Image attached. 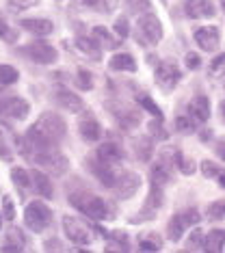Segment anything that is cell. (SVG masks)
Here are the masks:
<instances>
[{
  "mask_svg": "<svg viewBox=\"0 0 225 253\" xmlns=\"http://www.w3.org/2000/svg\"><path fill=\"white\" fill-rule=\"evenodd\" d=\"M67 132L65 122L59 117L56 113H44L39 115V119L35 122L26 132V143H24V156H33L39 149H48V147H56L63 136Z\"/></svg>",
  "mask_w": 225,
  "mask_h": 253,
  "instance_id": "obj_1",
  "label": "cell"
},
{
  "mask_svg": "<svg viewBox=\"0 0 225 253\" xmlns=\"http://www.w3.org/2000/svg\"><path fill=\"white\" fill-rule=\"evenodd\" d=\"M69 201H72L74 208L80 210L89 218H93V221H102V218H106L111 214L106 201L95 197V195H91V193H74V195H69Z\"/></svg>",
  "mask_w": 225,
  "mask_h": 253,
  "instance_id": "obj_2",
  "label": "cell"
},
{
  "mask_svg": "<svg viewBox=\"0 0 225 253\" xmlns=\"http://www.w3.org/2000/svg\"><path fill=\"white\" fill-rule=\"evenodd\" d=\"M24 223L31 232L42 234L52 223V210L45 204H42V201H31L24 210Z\"/></svg>",
  "mask_w": 225,
  "mask_h": 253,
  "instance_id": "obj_3",
  "label": "cell"
},
{
  "mask_svg": "<svg viewBox=\"0 0 225 253\" xmlns=\"http://www.w3.org/2000/svg\"><path fill=\"white\" fill-rule=\"evenodd\" d=\"M31 158H33V163L37 167H44V169H48L50 173H54V175H63L69 169L67 158L63 156L61 152H56V147L39 149V152H35Z\"/></svg>",
  "mask_w": 225,
  "mask_h": 253,
  "instance_id": "obj_4",
  "label": "cell"
},
{
  "mask_svg": "<svg viewBox=\"0 0 225 253\" xmlns=\"http://www.w3.org/2000/svg\"><path fill=\"white\" fill-rule=\"evenodd\" d=\"M135 37L141 42L143 45H156L163 37V26H160L158 18L154 13H145L141 15L136 22V31H135Z\"/></svg>",
  "mask_w": 225,
  "mask_h": 253,
  "instance_id": "obj_5",
  "label": "cell"
},
{
  "mask_svg": "<svg viewBox=\"0 0 225 253\" xmlns=\"http://www.w3.org/2000/svg\"><path fill=\"white\" fill-rule=\"evenodd\" d=\"M28 111L31 106L22 97H2L0 100V124L11 126L13 122H20L28 115Z\"/></svg>",
  "mask_w": 225,
  "mask_h": 253,
  "instance_id": "obj_6",
  "label": "cell"
},
{
  "mask_svg": "<svg viewBox=\"0 0 225 253\" xmlns=\"http://www.w3.org/2000/svg\"><path fill=\"white\" fill-rule=\"evenodd\" d=\"M63 229H65V236L72 243H76L80 247L91 245L93 243V234H91V227L87 225L85 221H78L76 216H63Z\"/></svg>",
  "mask_w": 225,
  "mask_h": 253,
  "instance_id": "obj_7",
  "label": "cell"
},
{
  "mask_svg": "<svg viewBox=\"0 0 225 253\" xmlns=\"http://www.w3.org/2000/svg\"><path fill=\"white\" fill-rule=\"evenodd\" d=\"M199 218H201V216H199L197 210H186V212H182V214L171 216L169 225H167V236H169V240L178 243V240L182 238V234L186 232V227L197 225Z\"/></svg>",
  "mask_w": 225,
  "mask_h": 253,
  "instance_id": "obj_8",
  "label": "cell"
},
{
  "mask_svg": "<svg viewBox=\"0 0 225 253\" xmlns=\"http://www.w3.org/2000/svg\"><path fill=\"white\" fill-rule=\"evenodd\" d=\"M156 83H158V87L163 89L165 93L176 89V84L180 83V70H178L176 63L173 61L160 63L158 70H156Z\"/></svg>",
  "mask_w": 225,
  "mask_h": 253,
  "instance_id": "obj_9",
  "label": "cell"
},
{
  "mask_svg": "<svg viewBox=\"0 0 225 253\" xmlns=\"http://www.w3.org/2000/svg\"><path fill=\"white\" fill-rule=\"evenodd\" d=\"M24 54L28 59H33L35 63H42V65H48V63H54L56 61V48H52L50 43H44V42H33L24 48Z\"/></svg>",
  "mask_w": 225,
  "mask_h": 253,
  "instance_id": "obj_10",
  "label": "cell"
},
{
  "mask_svg": "<svg viewBox=\"0 0 225 253\" xmlns=\"http://www.w3.org/2000/svg\"><path fill=\"white\" fill-rule=\"evenodd\" d=\"M163 201H165V195L160 191V186L152 184V191H149V197L145 199V206H143V210L132 218V223H141L143 218H154V214L160 210V206H163Z\"/></svg>",
  "mask_w": 225,
  "mask_h": 253,
  "instance_id": "obj_11",
  "label": "cell"
},
{
  "mask_svg": "<svg viewBox=\"0 0 225 253\" xmlns=\"http://www.w3.org/2000/svg\"><path fill=\"white\" fill-rule=\"evenodd\" d=\"M138 186H141V177L136 173H124L113 184V193H115V197H119V199H128L136 193Z\"/></svg>",
  "mask_w": 225,
  "mask_h": 253,
  "instance_id": "obj_12",
  "label": "cell"
},
{
  "mask_svg": "<svg viewBox=\"0 0 225 253\" xmlns=\"http://www.w3.org/2000/svg\"><path fill=\"white\" fill-rule=\"evenodd\" d=\"M195 42L199 43L201 50L215 52L219 48V28L217 26H201L195 31Z\"/></svg>",
  "mask_w": 225,
  "mask_h": 253,
  "instance_id": "obj_13",
  "label": "cell"
},
{
  "mask_svg": "<svg viewBox=\"0 0 225 253\" xmlns=\"http://www.w3.org/2000/svg\"><path fill=\"white\" fill-rule=\"evenodd\" d=\"M184 11H186V15L193 20L212 18V15H215V4H212L210 0H186Z\"/></svg>",
  "mask_w": 225,
  "mask_h": 253,
  "instance_id": "obj_14",
  "label": "cell"
},
{
  "mask_svg": "<svg viewBox=\"0 0 225 253\" xmlns=\"http://www.w3.org/2000/svg\"><path fill=\"white\" fill-rule=\"evenodd\" d=\"M20 26L28 33H35V35H50L54 31V24L44 18H24V20H20Z\"/></svg>",
  "mask_w": 225,
  "mask_h": 253,
  "instance_id": "obj_15",
  "label": "cell"
},
{
  "mask_svg": "<svg viewBox=\"0 0 225 253\" xmlns=\"http://www.w3.org/2000/svg\"><path fill=\"white\" fill-rule=\"evenodd\" d=\"M188 115H193L197 122H208L210 119V100L206 95H197L188 104Z\"/></svg>",
  "mask_w": 225,
  "mask_h": 253,
  "instance_id": "obj_16",
  "label": "cell"
},
{
  "mask_svg": "<svg viewBox=\"0 0 225 253\" xmlns=\"http://www.w3.org/2000/svg\"><path fill=\"white\" fill-rule=\"evenodd\" d=\"M56 102H59V104L65 108V111H69V113H80L85 108L83 100H80L76 93H72V91H65V89L56 91Z\"/></svg>",
  "mask_w": 225,
  "mask_h": 253,
  "instance_id": "obj_17",
  "label": "cell"
},
{
  "mask_svg": "<svg viewBox=\"0 0 225 253\" xmlns=\"http://www.w3.org/2000/svg\"><path fill=\"white\" fill-rule=\"evenodd\" d=\"M89 165H91V171L97 175V180H100L104 186L113 188V184L117 182L115 180V173H113V165L104 163V160H100V158H97V163H89Z\"/></svg>",
  "mask_w": 225,
  "mask_h": 253,
  "instance_id": "obj_18",
  "label": "cell"
},
{
  "mask_svg": "<svg viewBox=\"0 0 225 253\" xmlns=\"http://www.w3.org/2000/svg\"><path fill=\"white\" fill-rule=\"evenodd\" d=\"M97 158L108 165H115L124 158V152H121V147L117 143H104V145H100V149H97Z\"/></svg>",
  "mask_w": 225,
  "mask_h": 253,
  "instance_id": "obj_19",
  "label": "cell"
},
{
  "mask_svg": "<svg viewBox=\"0 0 225 253\" xmlns=\"http://www.w3.org/2000/svg\"><path fill=\"white\" fill-rule=\"evenodd\" d=\"M225 247V229H212L204 238V249L208 253H219Z\"/></svg>",
  "mask_w": 225,
  "mask_h": 253,
  "instance_id": "obj_20",
  "label": "cell"
},
{
  "mask_svg": "<svg viewBox=\"0 0 225 253\" xmlns=\"http://www.w3.org/2000/svg\"><path fill=\"white\" fill-rule=\"evenodd\" d=\"M108 67L115 72H136V61L130 54H115L108 63Z\"/></svg>",
  "mask_w": 225,
  "mask_h": 253,
  "instance_id": "obj_21",
  "label": "cell"
},
{
  "mask_svg": "<svg viewBox=\"0 0 225 253\" xmlns=\"http://www.w3.org/2000/svg\"><path fill=\"white\" fill-rule=\"evenodd\" d=\"M80 134H83V139L85 141H97L102 136V128H100V124L95 122V119H83L80 122Z\"/></svg>",
  "mask_w": 225,
  "mask_h": 253,
  "instance_id": "obj_22",
  "label": "cell"
},
{
  "mask_svg": "<svg viewBox=\"0 0 225 253\" xmlns=\"http://www.w3.org/2000/svg\"><path fill=\"white\" fill-rule=\"evenodd\" d=\"M76 45H78L80 52H85L87 56H89V59L100 61L102 50H100V43H97L95 39H85V37H80V39H76Z\"/></svg>",
  "mask_w": 225,
  "mask_h": 253,
  "instance_id": "obj_23",
  "label": "cell"
},
{
  "mask_svg": "<svg viewBox=\"0 0 225 253\" xmlns=\"http://www.w3.org/2000/svg\"><path fill=\"white\" fill-rule=\"evenodd\" d=\"M93 39L102 45V48H117V43L121 42V39H115V35H111L108 28H104V26L93 28Z\"/></svg>",
  "mask_w": 225,
  "mask_h": 253,
  "instance_id": "obj_24",
  "label": "cell"
},
{
  "mask_svg": "<svg viewBox=\"0 0 225 253\" xmlns=\"http://www.w3.org/2000/svg\"><path fill=\"white\" fill-rule=\"evenodd\" d=\"M167 165L165 160L163 163H156L152 167V171H149V180H152V184H156V186H165L167 182H169V171H167Z\"/></svg>",
  "mask_w": 225,
  "mask_h": 253,
  "instance_id": "obj_25",
  "label": "cell"
},
{
  "mask_svg": "<svg viewBox=\"0 0 225 253\" xmlns=\"http://www.w3.org/2000/svg\"><path fill=\"white\" fill-rule=\"evenodd\" d=\"M33 182H35V188H37L39 195L52 197V184L48 180V175H44L42 171H33Z\"/></svg>",
  "mask_w": 225,
  "mask_h": 253,
  "instance_id": "obj_26",
  "label": "cell"
},
{
  "mask_svg": "<svg viewBox=\"0 0 225 253\" xmlns=\"http://www.w3.org/2000/svg\"><path fill=\"white\" fill-rule=\"evenodd\" d=\"M176 130L182 132V134H193V132L197 130V119H195L193 115H180V117L176 119Z\"/></svg>",
  "mask_w": 225,
  "mask_h": 253,
  "instance_id": "obj_27",
  "label": "cell"
},
{
  "mask_svg": "<svg viewBox=\"0 0 225 253\" xmlns=\"http://www.w3.org/2000/svg\"><path fill=\"white\" fill-rule=\"evenodd\" d=\"M135 152H136V158L138 160H149L152 158V141L147 139V136H141V139L135 141Z\"/></svg>",
  "mask_w": 225,
  "mask_h": 253,
  "instance_id": "obj_28",
  "label": "cell"
},
{
  "mask_svg": "<svg viewBox=\"0 0 225 253\" xmlns=\"http://www.w3.org/2000/svg\"><path fill=\"white\" fill-rule=\"evenodd\" d=\"M11 180L20 191H26L28 186H31V175L26 173V169H22V167H13L11 169Z\"/></svg>",
  "mask_w": 225,
  "mask_h": 253,
  "instance_id": "obj_29",
  "label": "cell"
},
{
  "mask_svg": "<svg viewBox=\"0 0 225 253\" xmlns=\"http://www.w3.org/2000/svg\"><path fill=\"white\" fill-rule=\"evenodd\" d=\"M160 247H163V240H160L158 234L143 236L141 243H138V249L141 251H160Z\"/></svg>",
  "mask_w": 225,
  "mask_h": 253,
  "instance_id": "obj_30",
  "label": "cell"
},
{
  "mask_svg": "<svg viewBox=\"0 0 225 253\" xmlns=\"http://www.w3.org/2000/svg\"><path fill=\"white\" fill-rule=\"evenodd\" d=\"M117 122H119V126H121L124 130H132V128H136V126L141 124V115L126 111V113H121L119 117H117Z\"/></svg>",
  "mask_w": 225,
  "mask_h": 253,
  "instance_id": "obj_31",
  "label": "cell"
},
{
  "mask_svg": "<svg viewBox=\"0 0 225 253\" xmlns=\"http://www.w3.org/2000/svg\"><path fill=\"white\" fill-rule=\"evenodd\" d=\"M136 100H138V104H141L149 115H154L156 119H163V113H160V108L154 104V100L149 97L147 93H136Z\"/></svg>",
  "mask_w": 225,
  "mask_h": 253,
  "instance_id": "obj_32",
  "label": "cell"
},
{
  "mask_svg": "<svg viewBox=\"0 0 225 253\" xmlns=\"http://www.w3.org/2000/svg\"><path fill=\"white\" fill-rule=\"evenodd\" d=\"M17 78H20V74H17L15 67L0 63V84H13L17 83Z\"/></svg>",
  "mask_w": 225,
  "mask_h": 253,
  "instance_id": "obj_33",
  "label": "cell"
},
{
  "mask_svg": "<svg viewBox=\"0 0 225 253\" xmlns=\"http://www.w3.org/2000/svg\"><path fill=\"white\" fill-rule=\"evenodd\" d=\"M76 84L83 91H91L93 89V78H91V74L89 72H85V70H80L76 74Z\"/></svg>",
  "mask_w": 225,
  "mask_h": 253,
  "instance_id": "obj_34",
  "label": "cell"
},
{
  "mask_svg": "<svg viewBox=\"0 0 225 253\" xmlns=\"http://www.w3.org/2000/svg\"><path fill=\"white\" fill-rule=\"evenodd\" d=\"M113 31L117 33L119 39H126V37H128V33H130V28H128V18H119L117 22H115Z\"/></svg>",
  "mask_w": 225,
  "mask_h": 253,
  "instance_id": "obj_35",
  "label": "cell"
},
{
  "mask_svg": "<svg viewBox=\"0 0 225 253\" xmlns=\"http://www.w3.org/2000/svg\"><path fill=\"white\" fill-rule=\"evenodd\" d=\"M208 216L210 218H223L225 216V201H215V204H210Z\"/></svg>",
  "mask_w": 225,
  "mask_h": 253,
  "instance_id": "obj_36",
  "label": "cell"
},
{
  "mask_svg": "<svg viewBox=\"0 0 225 253\" xmlns=\"http://www.w3.org/2000/svg\"><path fill=\"white\" fill-rule=\"evenodd\" d=\"M11 158H13V154H11V149H9L7 136H4V134H2V130H0V160H4V163H9Z\"/></svg>",
  "mask_w": 225,
  "mask_h": 253,
  "instance_id": "obj_37",
  "label": "cell"
},
{
  "mask_svg": "<svg viewBox=\"0 0 225 253\" xmlns=\"http://www.w3.org/2000/svg\"><path fill=\"white\" fill-rule=\"evenodd\" d=\"M199 167H201V173H204L206 177H217L219 171H221V167H217L215 163H210V160H204Z\"/></svg>",
  "mask_w": 225,
  "mask_h": 253,
  "instance_id": "obj_38",
  "label": "cell"
},
{
  "mask_svg": "<svg viewBox=\"0 0 225 253\" xmlns=\"http://www.w3.org/2000/svg\"><path fill=\"white\" fill-rule=\"evenodd\" d=\"M0 39H7V42H15L17 39V33H11V28L2 20V15H0Z\"/></svg>",
  "mask_w": 225,
  "mask_h": 253,
  "instance_id": "obj_39",
  "label": "cell"
},
{
  "mask_svg": "<svg viewBox=\"0 0 225 253\" xmlns=\"http://www.w3.org/2000/svg\"><path fill=\"white\" fill-rule=\"evenodd\" d=\"M2 216L7 218V221H13V216H15V206H13V201H11V197L2 199Z\"/></svg>",
  "mask_w": 225,
  "mask_h": 253,
  "instance_id": "obj_40",
  "label": "cell"
},
{
  "mask_svg": "<svg viewBox=\"0 0 225 253\" xmlns=\"http://www.w3.org/2000/svg\"><path fill=\"white\" fill-rule=\"evenodd\" d=\"M160 124H163V119H156V122H152L147 126V128L154 132L156 139H167V130H163V126H160Z\"/></svg>",
  "mask_w": 225,
  "mask_h": 253,
  "instance_id": "obj_41",
  "label": "cell"
},
{
  "mask_svg": "<svg viewBox=\"0 0 225 253\" xmlns=\"http://www.w3.org/2000/svg\"><path fill=\"white\" fill-rule=\"evenodd\" d=\"M128 7L135 13H143V11L149 9V0H128Z\"/></svg>",
  "mask_w": 225,
  "mask_h": 253,
  "instance_id": "obj_42",
  "label": "cell"
},
{
  "mask_svg": "<svg viewBox=\"0 0 225 253\" xmlns=\"http://www.w3.org/2000/svg\"><path fill=\"white\" fill-rule=\"evenodd\" d=\"M188 247L190 249H195V247H204V232H201V229H195V232L190 234Z\"/></svg>",
  "mask_w": 225,
  "mask_h": 253,
  "instance_id": "obj_43",
  "label": "cell"
},
{
  "mask_svg": "<svg viewBox=\"0 0 225 253\" xmlns=\"http://www.w3.org/2000/svg\"><path fill=\"white\" fill-rule=\"evenodd\" d=\"M33 4H37V0H9V7L15 11L28 9V7H33Z\"/></svg>",
  "mask_w": 225,
  "mask_h": 253,
  "instance_id": "obj_44",
  "label": "cell"
},
{
  "mask_svg": "<svg viewBox=\"0 0 225 253\" xmlns=\"http://www.w3.org/2000/svg\"><path fill=\"white\" fill-rule=\"evenodd\" d=\"M199 54H195V52H188L186 54V67H188V70H197V67H199Z\"/></svg>",
  "mask_w": 225,
  "mask_h": 253,
  "instance_id": "obj_45",
  "label": "cell"
},
{
  "mask_svg": "<svg viewBox=\"0 0 225 253\" xmlns=\"http://www.w3.org/2000/svg\"><path fill=\"white\" fill-rule=\"evenodd\" d=\"M223 65H225V54H221V56H217L215 61H212V74H217V72H221L223 70Z\"/></svg>",
  "mask_w": 225,
  "mask_h": 253,
  "instance_id": "obj_46",
  "label": "cell"
},
{
  "mask_svg": "<svg viewBox=\"0 0 225 253\" xmlns=\"http://www.w3.org/2000/svg\"><path fill=\"white\" fill-rule=\"evenodd\" d=\"M217 154H219V158L221 160H225V139L217 141Z\"/></svg>",
  "mask_w": 225,
  "mask_h": 253,
  "instance_id": "obj_47",
  "label": "cell"
},
{
  "mask_svg": "<svg viewBox=\"0 0 225 253\" xmlns=\"http://www.w3.org/2000/svg\"><path fill=\"white\" fill-rule=\"evenodd\" d=\"M85 4H89V7H97V9H104V2L102 0H83Z\"/></svg>",
  "mask_w": 225,
  "mask_h": 253,
  "instance_id": "obj_48",
  "label": "cell"
},
{
  "mask_svg": "<svg viewBox=\"0 0 225 253\" xmlns=\"http://www.w3.org/2000/svg\"><path fill=\"white\" fill-rule=\"evenodd\" d=\"M217 182H219V186H223L225 188V169L219 171V175H217Z\"/></svg>",
  "mask_w": 225,
  "mask_h": 253,
  "instance_id": "obj_49",
  "label": "cell"
},
{
  "mask_svg": "<svg viewBox=\"0 0 225 253\" xmlns=\"http://www.w3.org/2000/svg\"><path fill=\"white\" fill-rule=\"evenodd\" d=\"M221 115H223V122H225V102L221 104Z\"/></svg>",
  "mask_w": 225,
  "mask_h": 253,
  "instance_id": "obj_50",
  "label": "cell"
}]
</instances>
